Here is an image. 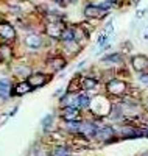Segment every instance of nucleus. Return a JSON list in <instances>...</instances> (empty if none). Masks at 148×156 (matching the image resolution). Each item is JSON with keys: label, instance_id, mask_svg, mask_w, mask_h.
<instances>
[{"label": "nucleus", "instance_id": "f257e3e1", "mask_svg": "<svg viewBox=\"0 0 148 156\" xmlns=\"http://www.w3.org/2000/svg\"><path fill=\"white\" fill-rule=\"evenodd\" d=\"M126 89H128L126 81L118 80V78H114V80H111L109 83L106 84V92H107V94H111V95H114V97L123 95V94L126 92Z\"/></svg>", "mask_w": 148, "mask_h": 156}, {"label": "nucleus", "instance_id": "f03ea898", "mask_svg": "<svg viewBox=\"0 0 148 156\" xmlns=\"http://www.w3.org/2000/svg\"><path fill=\"white\" fill-rule=\"evenodd\" d=\"M61 119L64 122H69V120H79L81 119V109L72 106V105H67V106H61Z\"/></svg>", "mask_w": 148, "mask_h": 156}, {"label": "nucleus", "instance_id": "7ed1b4c3", "mask_svg": "<svg viewBox=\"0 0 148 156\" xmlns=\"http://www.w3.org/2000/svg\"><path fill=\"white\" fill-rule=\"evenodd\" d=\"M115 131L112 126H107V125H97V131H95V136L93 139H98V140H109L111 137H114Z\"/></svg>", "mask_w": 148, "mask_h": 156}, {"label": "nucleus", "instance_id": "20e7f679", "mask_svg": "<svg viewBox=\"0 0 148 156\" xmlns=\"http://www.w3.org/2000/svg\"><path fill=\"white\" fill-rule=\"evenodd\" d=\"M0 37L3 41H12L16 37V30L11 23L5 22V20H0Z\"/></svg>", "mask_w": 148, "mask_h": 156}, {"label": "nucleus", "instance_id": "39448f33", "mask_svg": "<svg viewBox=\"0 0 148 156\" xmlns=\"http://www.w3.org/2000/svg\"><path fill=\"white\" fill-rule=\"evenodd\" d=\"M131 66L136 72H145L148 70V56L145 55H134L131 58Z\"/></svg>", "mask_w": 148, "mask_h": 156}, {"label": "nucleus", "instance_id": "423d86ee", "mask_svg": "<svg viewBox=\"0 0 148 156\" xmlns=\"http://www.w3.org/2000/svg\"><path fill=\"white\" fill-rule=\"evenodd\" d=\"M95 131H97V123L81 120V126H79V136H83V137H86V139H93V136H95Z\"/></svg>", "mask_w": 148, "mask_h": 156}, {"label": "nucleus", "instance_id": "0eeeda50", "mask_svg": "<svg viewBox=\"0 0 148 156\" xmlns=\"http://www.w3.org/2000/svg\"><path fill=\"white\" fill-rule=\"evenodd\" d=\"M26 81H28V84L31 86V89H34V87H41V86L47 84L50 81V76L45 75V73H33V75L28 76Z\"/></svg>", "mask_w": 148, "mask_h": 156}, {"label": "nucleus", "instance_id": "6e6552de", "mask_svg": "<svg viewBox=\"0 0 148 156\" xmlns=\"http://www.w3.org/2000/svg\"><path fill=\"white\" fill-rule=\"evenodd\" d=\"M106 12L107 11L101 9L98 5H87L84 8V16L89 17V19H100V17H103L106 14Z\"/></svg>", "mask_w": 148, "mask_h": 156}, {"label": "nucleus", "instance_id": "1a4fd4ad", "mask_svg": "<svg viewBox=\"0 0 148 156\" xmlns=\"http://www.w3.org/2000/svg\"><path fill=\"white\" fill-rule=\"evenodd\" d=\"M64 28H65V27H64L61 22H51V23H48L47 27H45V33H47L50 37L59 39V36H61V33H62Z\"/></svg>", "mask_w": 148, "mask_h": 156}, {"label": "nucleus", "instance_id": "9d476101", "mask_svg": "<svg viewBox=\"0 0 148 156\" xmlns=\"http://www.w3.org/2000/svg\"><path fill=\"white\" fill-rule=\"evenodd\" d=\"M78 84L83 90H93L98 86V80L97 78H90V76H79Z\"/></svg>", "mask_w": 148, "mask_h": 156}, {"label": "nucleus", "instance_id": "9b49d317", "mask_svg": "<svg viewBox=\"0 0 148 156\" xmlns=\"http://www.w3.org/2000/svg\"><path fill=\"white\" fill-rule=\"evenodd\" d=\"M89 103H90V97L86 92H83V94H76L75 95V100H73L72 106H76L79 109H86V108H89Z\"/></svg>", "mask_w": 148, "mask_h": 156}, {"label": "nucleus", "instance_id": "f8f14e48", "mask_svg": "<svg viewBox=\"0 0 148 156\" xmlns=\"http://www.w3.org/2000/svg\"><path fill=\"white\" fill-rule=\"evenodd\" d=\"M48 66L51 67L53 72H59V70H62L67 66V61L62 56H53V58L48 59Z\"/></svg>", "mask_w": 148, "mask_h": 156}, {"label": "nucleus", "instance_id": "ddd939ff", "mask_svg": "<svg viewBox=\"0 0 148 156\" xmlns=\"http://www.w3.org/2000/svg\"><path fill=\"white\" fill-rule=\"evenodd\" d=\"M25 44L30 48H39L42 45V37L39 34H28L25 37Z\"/></svg>", "mask_w": 148, "mask_h": 156}, {"label": "nucleus", "instance_id": "4468645a", "mask_svg": "<svg viewBox=\"0 0 148 156\" xmlns=\"http://www.w3.org/2000/svg\"><path fill=\"white\" fill-rule=\"evenodd\" d=\"M59 39L64 42V44H72L76 41V34H75V30L73 28H64Z\"/></svg>", "mask_w": 148, "mask_h": 156}, {"label": "nucleus", "instance_id": "2eb2a0df", "mask_svg": "<svg viewBox=\"0 0 148 156\" xmlns=\"http://www.w3.org/2000/svg\"><path fill=\"white\" fill-rule=\"evenodd\" d=\"M31 90V86L28 84V81H20L16 84L14 90H12V94H16V95H23L26 92H30Z\"/></svg>", "mask_w": 148, "mask_h": 156}, {"label": "nucleus", "instance_id": "dca6fc26", "mask_svg": "<svg viewBox=\"0 0 148 156\" xmlns=\"http://www.w3.org/2000/svg\"><path fill=\"white\" fill-rule=\"evenodd\" d=\"M79 126H81V119L65 122V129L69 133H72V134H79Z\"/></svg>", "mask_w": 148, "mask_h": 156}, {"label": "nucleus", "instance_id": "f3484780", "mask_svg": "<svg viewBox=\"0 0 148 156\" xmlns=\"http://www.w3.org/2000/svg\"><path fill=\"white\" fill-rule=\"evenodd\" d=\"M9 90H11V81L8 78H0V94L3 98L9 94Z\"/></svg>", "mask_w": 148, "mask_h": 156}, {"label": "nucleus", "instance_id": "a211bd4d", "mask_svg": "<svg viewBox=\"0 0 148 156\" xmlns=\"http://www.w3.org/2000/svg\"><path fill=\"white\" fill-rule=\"evenodd\" d=\"M123 56L120 55V53H111V55H107L104 58H101L103 62H109V64H117V62H122Z\"/></svg>", "mask_w": 148, "mask_h": 156}, {"label": "nucleus", "instance_id": "6ab92c4d", "mask_svg": "<svg viewBox=\"0 0 148 156\" xmlns=\"http://www.w3.org/2000/svg\"><path fill=\"white\" fill-rule=\"evenodd\" d=\"M0 56L3 59H9L11 58V48L8 45H0Z\"/></svg>", "mask_w": 148, "mask_h": 156}, {"label": "nucleus", "instance_id": "aec40b11", "mask_svg": "<svg viewBox=\"0 0 148 156\" xmlns=\"http://www.w3.org/2000/svg\"><path fill=\"white\" fill-rule=\"evenodd\" d=\"M51 122H53V114H47V115L44 117V120H42L44 129H48V126L51 125Z\"/></svg>", "mask_w": 148, "mask_h": 156}, {"label": "nucleus", "instance_id": "412c9836", "mask_svg": "<svg viewBox=\"0 0 148 156\" xmlns=\"http://www.w3.org/2000/svg\"><path fill=\"white\" fill-rule=\"evenodd\" d=\"M137 78H139V81H140V83L148 84V70H145V72H139Z\"/></svg>", "mask_w": 148, "mask_h": 156}, {"label": "nucleus", "instance_id": "4be33fe9", "mask_svg": "<svg viewBox=\"0 0 148 156\" xmlns=\"http://www.w3.org/2000/svg\"><path fill=\"white\" fill-rule=\"evenodd\" d=\"M106 41H107V34H101V36L98 37V41H97V45H98V47H103V45L106 44Z\"/></svg>", "mask_w": 148, "mask_h": 156}, {"label": "nucleus", "instance_id": "5701e85b", "mask_svg": "<svg viewBox=\"0 0 148 156\" xmlns=\"http://www.w3.org/2000/svg\"><path fill=\"white\" fill-rule=\"evenodd\" d=\"M107 2H111V3H115V2H118V0H107Z\"/></svg>", "mask_w": 148, "mask_h": 156}, {"label": "nucleus", "instance_id": "b1692460", "mask_svg": "<svg viewBox=\"0 0 148 156\" xmlns=\"http://www.w3.org/2000/svg\"><path fill=\"white\" fill-rule=\"evenodd\" d=\"M145 137H148V128L145 129Z\"/></svg>", "mask_w": 148, "mask_h": 156}]
</instances>
